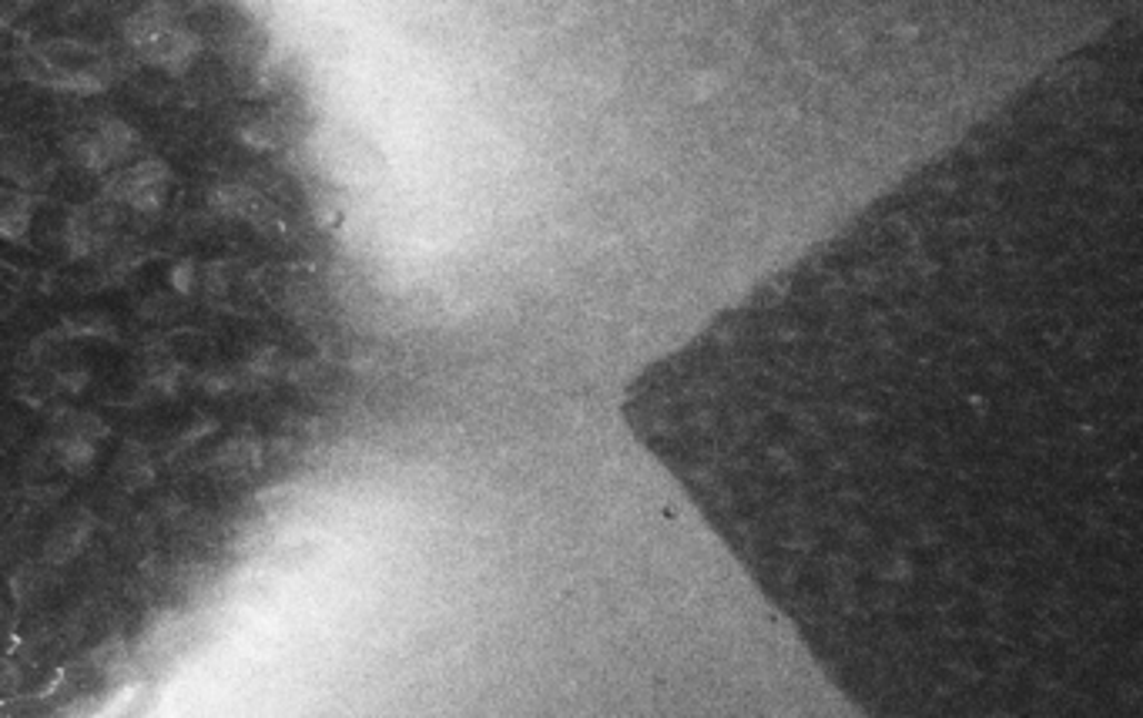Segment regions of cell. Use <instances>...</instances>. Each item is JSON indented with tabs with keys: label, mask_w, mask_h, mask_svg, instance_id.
<instances>
[{
	"label": "cell",
	"mask_w": 1143,
	"mask_h": 718,
	"mask_svg": "<svg viewBox=\"0 0 1143 718\" xmlns=\"http://www.w3.org/2000/svg\"><path fill=\"white\" fill-rule=\"evenodd\" d=\"M0 171H8L18 182H41L48 178V158L28 141L0 134Z\"/></svg>",
	"instance_id": "277c9868"
},
{
	"label": "cell",
	"mask_w": 1143,
	"mask_h": 718,
	"mask_svg": "<svg viewBox=\"0 0 1143 718\" xmlns=\"http://www.w3.org/2000/svg\"><path fill=\"white\" fill-rule=\"evenodd\" d=\"M171 171L161 161H144L138 168H128L114 178V186L108 189V202H128L141 212H154L164 206Z\"/></svg>",
	"instance_id": "3957f363"
},
{
	"label": "cell",
	"mask_w": 1143,
	"mask_h": 718,
	"mask_svg": "<svg viewBox=\"0 0 1143 718\" xmlns=\"http://www.w3.org/2000/svg\"><path fill=\"white\" fill-rule=\"evenodd\" d=\"M215 206L222 209V212H229V216H249V219H259L262 216V209H265V202H262V196H255L252 189H242V186H232V189H222V192H215Z\"/></svg>",
	"instance_id": "ba28073f"
},
{
	"label": "cell",
	"mask_w": 1143,
	"mask_h": 718,
	"mask_svg": "<svg viewBox=\"0 0 1143 718\" xmlns=\"http://www.w3.org/2000/svg\"><path fill=\"white\" fill-rule=\"evenodd\" d=\"M114 473L124 487H144L151 483V460L144 453V447L138 443H124L118 460H114Z\"/></svg>",
	"instance_id": "52a82bcc"
},
{
	"label": "cell",
	"mask_w": 1143,
	"mask_h": 718,
	"mask_svg": "<svg viewBox=\"0 0 1143 718\" xmlns=\"http://www.w3.org/2000/svg\"><path fill=\"white\" fill-rule=\"evenodd\" d=\"M255 463H259V447L252 440H229L215 453V470L222 477H242V473L255 470Z\"/></svg>",
	"instance_id": "8992f818"
},
{
	"label": "cell",
	"mask_w": 1143,
	"mask_h": 718,
	"mask_svg": "<svg viewBox=\"0 0 1143 718\" xmlns=\"http://www.w3.org/2000/svg\"><path fill=\"white\" fill-rule=\"evenodd\" d=\"M128 41L134 44V51L158 64V68H181L184 58L195 51V41L188 38L184 31L164 24V21H154V18H141L128 28Z\"/></svg>",
	"instance_id": "7a4b0ae2"
},
{
	"label": "cell",
	"mask_w": 1143,
	"mask_h": 718,
	"mask_svg": "<svg viewBox=\"0 0 1143 718\" xmlns=\"http://www.w3.org/2000/svg\"><path fill=\"white\" fill-rule=\"evenodd\" d=\"M31 199L21 192H0V236L21 239L31 226Z\"/></svg>",
	"instance_id": "5b68a950"
},
{
	"label": "cell",
	"mask_w": 1143,
	"mask_h": 718,
	"mask_svg": "<svg viewBox=\"0 0 1143 718\" xmlns=\"http://www.w3.org/2000/svg\"><path fill=\"white\" fill-rule=\"evenodd\" d=\"M134 144H138V134H134L124 121L108 118V121H101V124H94V128H84V131H78V134H68L64 151H68L78 164H84V168H91V171H101V168L118 164L121 158H128V154L134 151Z\"/></svg>",
	"instance_id": "6da1fadb"
}]
</instances>
